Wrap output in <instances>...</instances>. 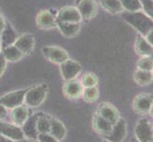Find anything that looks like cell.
<instances>
[{
	"label": "cell",
	"mask_w": 153,
	"mask_h": 142,
	"mask_svg": "<svg viewBox=\"0 0 153 142\" xmlns=\"http://www.w3.org/2000/svg\"><path fill=\"white\" fill-rule=\"evenodd\" d=\"M122 17L126 23L135 29L138 33L144 37L149 30L153 29V20L142 10L132 13L123 12Z\"/></svg>",
	"instance_id": "cell-1"
},
{
	"label": "cell",
	"mask_w": 153,
	"mask_h": 142,
	"mask_svg": "<svg viewBox=\"0 0 153 142\" xmlns=\"http://www.w3.org/2000/svg\"><path fill=\"white\" fill-rule=\"evenodd\" d=\"M48 95V86L44 83L28 88L25 95L24 104L30 108L38 107L43 103Z\"/></svg>",
	"instance_id": "cell-2"
},
{
	"label": "cell",
	"mask_w": 153,
	"mask_h": 142,
	"mask_svg": "<svg viewBox=\"0 0 153 142\" xmlns=\"http://www.w3.org/2000/svg\"><path fill=\"white\" fill-rule=\"evenodd\" d=\"M135 138L139 142H151L153 140V126L147 118H141L134 128Z\"/></svg>",
	"instance_id": "cell-3"
},
{
	"label": "cell",
	"mask_w": 153,
	"mask_h": 142,
	"mask_svg": "<svg viewBox=\"0 0 153 142\" xmlns=\"http://www.w3.org/2000/svg\"><path fill=\"white\" fill-rule=\"evenodd\" d=\"M27 90L28 88H25L5 94L4 96L0 97V104H2L8 110L20 106V105L24 104L25 95Z\"/></svg>",
	"instance_id": "cell-4"
},
{
	"label": "cell",
	"mask_w": 153,
	"mask_h": 142,
	"mask_svg": "<svg viewBox=\"0 0 153 142\" xmlns=\"http://www.w3.org/2000/svg\"><path fill=\"white\" fill-rule=\"evenodd\" d=\"M42 53L47 60L56 65H61L62 63L70 59L68 52L64 49L56 46H44L42 49Z\"/></svg>",
	"instance_id": "cell-5"
},
{
	"label": "cell",
	"mask_w": 153,
	"mask_h": 142,
	"mask_svg": "<svg viewBox=\"0 0 153 142\" xmlns=\"http://www.w3.org/2000/svg\"><path fill=\"white\" fill-rule=\"evenodd\" d=\"M56 23L66 22V23H81L82 16L76 7L67 6L58 10L55 15Z\"/></svg>",
	"instance_id": "cell-6"
},
{
	"label": "cell",
	"mask_w": 153,
	"mask_h": 142,
	"mask_svg": "<svg viewBox=\"0 0 153 142\" xmlns=\"http://www.w3.org/2000/svg\"><path fill=\"white\" fill-rule=\"evenodd\" d=\"M81 70V65L78 62L71 59H68L60 65V72L63 80L65 82L76 79L77 76L80 74Z\"/></svg>",
	"instance_id": "cell-7"
},
{
	"label": "cell",
	"mask_w": 153,
	"mask_h": 142,
	"mask_svg": "<svg viewBox=\"0 0 153 142\" xmlns=\"http://www.w3.org/2000/svg\"><path fill=\"white\" fill-rule=\"evenodd\" d=\"M153 103V96L147 93L137 95L133 99L132 107L136 114L146 115L149 113L151 105Z\"/></svg>",
	"instance_id": "cell-8"
},
{
	"label": "cell",
	"mask_w": 153,
	"mask_h": 142,
	"mask_svg": "<svg viewBox=\"0 0 153 142\" xmlns=\"http://www.w3.org/2000/svg\"><path fill=\"white\" fill-rule=\"evenodd\" d=\"M41 114L42 112H37L34 113L33 115H30L29 118L25 121V123L21 126V129L23 131L25 138H28L33 141L37 140V136H38L37 120Z\"/></svg>",
	"instance_id": "cell-9"
},
{
	"label": "cell",
	"mask_w": 153,
	"mask_h": 142,
	"mask_svg": "<svg viewBox=\"0 0 153 142\" xmlns=\"http://www.w3.org/2000/svg\"><path fill=\"white\" fill-rule=\"evenodd\" d=\"M77 10L80 13L82 20H91L97 14V3L95 0H79L77 2Z\"/></svg>",
	"instance_id": "cell-10"
},
{
	"label": "cell",
	"mask_w": 153,
	"mask_h": 142,
	"mask_svg": "<svg viewBox=\"0 0 153 142\" xmlns=\"http://www.w3.org/2000/svg\"><path fill=\"white\" fill-rule=\"evenodd\" d=\"M0 134L15 142L25 138L23 131L20 126L15 125L13 122L8 123L0 121Z\"/></svg>",
	"instance_id": "cell-11"
},
{
	"label": "cell",
	"mask_w": 153,
	"mask_h": 142,
	"mask_svg": "<svg viewBox=\"0 0 153 142\" xmlns=\"http://www.w3.org/2000/svg\"><path fill=\"white\" fill-rule=\"evenodd\" d=\"M126 136V121L123 118H120L118 121L116 122L111 132L107 136H105V139L109 142H123Z\"/></svg>",
	"instance_id": "cell-12"
},
{
	"label": "cell",
	"mask_w": 153,
	"mask_h": 142,
	"mask_svg": "<svg viewBox=\"0 0 153 142\" xmlns=\"http://www.w3.org/2000/svg\"><path fill=\"white\" fill-rule=\"evenodd\" d=\"M101 117H103L105 119H107L111 124H115L118 121V119L121 118L120 113L114 105L110 104L108 102H101L99 104L97 112Z\"/></svg>",
	"instance_id": "cell-13"
},
{
	"label": "cell",
	"mask_w": 153,
	"mask_h": 142,
	"mask_svg": "<svg viewBox=\"0 0 153 142\" xmlns=\"http://www.w3.org/2000/svg\"><path fill=\"white\" fill-rule=\"evenodd\" d=\"M84 87L81 82H79L76 79L71 81H67L63 85V93L65 97L71 99H76L82 96Z\"/></svg>",
	"instance_id": "cell-14"
},
{
	"label": "cell",
	"mask_w": 153,
	"mask_h": 142,
	"mask_svg": "<svg viewBox=\"0 0 153 142\" xmlns=\"http://www.w3.org/2000/svg\"><path fill=\"white\" fill-rule=\"evenodd\" d=\"M24 55L30 54L33 50L35 46V38L33 34L25 33L17 37L13 44Z\"/></svg>",
	"instance_id": "cell-15"
},
{
	"label": "cell",
	"mask_w": 153,
	"mask_h": 142,
	"mask_svg": "<svg viewBox=\"0 0 153 142\" xmlns=\"http://www.w3.org/2000/svg\"><path fill=\"white\" fill-rule=\"evenodd\" d=\"M36 24L41 29H51L56 28L55 15H53V13L49 10H41L36 16Z\"/></svg>",
	"instance_id": "cell-16"
},
{
	"label": "cell",
	"mask_w": 153,
	"mask_h": 142,
	"mask_svg": "<svg viewBox=\"0 0 153 142\" xmlns=\"http://www.w3.org/2000/svg\"><path fill=\"white\" fill-rule=\"evenodd\" d=\"M92 127L97 134L103 135L105 138L111 132L113 124L108 121L107 119H105L98 113H95L92 118Z\"/></svg>",
	"instance_id": "cell-17"
},
{
	"label": "cell",
	"mask_w": 153,
	"mask_h": 142,
	"mask_svg": "<svg viewBox=\"0 0 153 142\" xmlns=\"http://www.w3.org/2000/svg\"><path fill=\"white\" fill-rule=\"evenodd\" d=\"M30 109L27 105L22 104L18 107H15L12 109V113H10V119L12 122L17 126H22L25 121L30 117Z\"/></svg>",
	"instance_id": "cell-18"
},
{
	"label": "cell",
	"mask_w": 153,
	"mask_h": 142,
	"mask_svg": "<svg viewBox=\"0 0 153 142\" xmlns=\"http://www.w3.org/2000/svg\"><path fill=\"white\" fill-rule=\"evenodd\" d=\"M134 49L136 54L141 57H146V56L153 57V46H150V44L146 40L144 36H142L140 34L136 38Z\"/></svg>",
	"instance_id": "cell-19"
},
{
	"label": "cell",
	"mask_w": 153,
	"mask_h": 142,
	"mask_svg": "<svg viewBox=\"0 0 153 142\" xmlns=\"http://www.w3.org/2000/svg\"><path fill=\"white\" fill-rule=\"evenodd\" d=\"M56 28L60 30L63 36L66 38H72L78 34L81 29L80 23H66V22H59L56 23Z\"/></svg>",
	"instance_id": "cell-20"
},
{
	"label": "cell",
	"mask_w": 153,
	"mask_h": 142,
	"mask_svg": "<svg viewBox=\"0 0 153 142\" xmlns=\"http://www.w3.org/2000/svg\"><path fill=\"white\" fill-rule=\"evenodd\" d=\"M50 134L51 135H53L57 140H59L61 142L62 140L65 139L66 135H67L66 126L64 125V123H63L61 120L51 117V131H50Z\"/></svg>",
	"instance_id": "cell-21"
},
{
	"label": "cell",
	"mask_w": 153,
	"mask_h": 142,
	"mask_svg": "<svg viewBox=\"0 0 153 142\" xmlns=\"http://www.w3.org/2000/svg\"><path fill=\"white\" fill-rule=\"evenodd\" d=\"M17 34L13 29V26L10 23L6 22V26L3 29V31L0 34V38H1V43H2V47L8 46L10 45H13L14 42L17 39Z\"/></svg>",
	"instance_id": "cell-22"
},
{
	"label": "cell",
	"mask_w": 153,
	"mask_h": 142,
	"mask_svg": "<svg viewBox=\"0 0 153 142\" xmlns=\"http://www.w3.org/2000/svg\"><path fill=\"white\" fill-rule=\"evenodd\" d=\"M2 55L7 62H18L23 58L24 54L14 45L2 47Z\"/></svg>",
	"instance_id": "cell-23"
},
{
	"label": "cell",
	"mask_w": 153,
	"mask_h": 142,
	"mask_svg": "<svg viewBox=\"0 0 153 142\" xmlns=\"http://www.w3.org/2000/svg\"><path fill=\"white\" fill-rule=\"evenodd\" d=\"M101 7L111 14H119L125 12L120 0H99Z\"/></svg>",
	"instance_id": "cell-24"
},
{
	"label": "cell",
	"mask_w": 153,
	"mask_h": 142,
	"mask_svg": "<svg viewBox=\"0 0 153 142\" xmlns=\"http://www.w3.org/2000/svg\"><path fill=\"white\" fill-rule=\"evenodd\" d=\"M133 79H134V82L138 85H141V86L149 85L153 82V72L142 70L137 68V70L134 72Z\"/></svg>",
	"instance_id": "cell-25"
},
{
	"label": "cell",
	"mask_w": 153,
	"mask_h": 142,
	"mask_svg": "<svg viewBox=\"0 0 153 142\" xmlns=\"http://www.w3.org/2000/svg\"><path fill=\"white\" fill-rule=\"evenodd\" d=\"M51 118L49 115L42 112V114L39 116L37 120V130L38 134L43 133H50L51 131Z\"/></svg>",
	"instance_id": "cell-26"
},
{
	"label": "cell",
	"mask_w": 153,
	"mask_h": 142,
	"mask_svg": "<svg viewBox=\"0 0 153 142\" xmlns=\"http://www.w3.org/2000/svg\"><path fill=\"white\" fill-rule=\"evenodd\" d=\"M82 98L86 102H96L99 98V89L97 86L92 87H86L84 88L82 93Z\"/></svg>",
	"instance_id": "cell-27"
},
{
	"label": "cell",
	"mask_w": 153,
	"mask_h": 142,
	"mask_svg": "<svg viewBox=\"0 0 153 142\" xmlns=\"http://www.w3.org/2000/svg\"><path fill=\"white\" fill-rule=\"evenodd\" d=\"M126 12H139L142 10V4L140 0H120Z\"/></svg>",
	"instance_id": "cell-28"
},
{
	"label": "cell",
	"mask_w": 153,
	"mask_h": 142,
	"mask_svg": "<svg viewBox=\"0 0 153 142\" xmlns=\"http://www.w3.org/2000/svg\"><path fill=\"white\" fill-rule=\"evenodd\" d=\"M81 83L84 88L86 87H92V86H97L98 85V78L97 76L94 74V73L88 72L86 73L85 75L83 76Z\"/></svg>",
	"instance_id": "cell-29"
},
{
	"label": "cell",
	"mask_w": 153,
	"mask_h": 142,
	"mask_svg": "<svg viewBox=\"0 0 153 142\" xmlns=\"http://www.w3.org/2000/svg\"><path fill=\"white\" fill-rule=\"evenodd\" d=\"M137 68L146 71H153V57H141L137 62Z\"/></svg>",
	"instance_id": "cell-30"
},
{
	"label": "cell",
	"mask_w": 153,
	"mask_h": 142,
	"mask_svg": "<svg viewBox=\"0 0 153 142\" xmlns=\"http://www.w3.org/2000/svg\"><path fill=\"white\" fill-rule=\"evenodd\" d=\"M142 4V10L144 13L153 20V1L152 0H140Z\"/></svg>",
	"instance_id": "cell-31"
},
{
	"label": "cell",
	"mask_w": 153,
	"mask_h": 142,
	"mask_svg": "<svg viewBox=\"0 0 153 142\" xmlns=\"http://www.w3.org/2000/svg\"><path fill=\"white\" fill-rule=\"evenodd\" d=\"M37 141L38 142H60L59 140H57L53 135H51L50 133L38 134Z\"/></svg>",
	"instance_id": "cell-32"
},
{
	"label": "cell",
	"mask_w": 153,
	"mask_h": 142,
	"mask_svg": "<svg viewBox=\"0 0 153 142\" xmlns=\"http://www.w3.org/2000/svg\"><path fill=\"white\" fill-rule=\"evenodd\" d=\"M7 65V61L5 60V58L3 57L2 54H0V77L3 75V73L5 72Z\"/></svg>",
	"instance_id": "cell-33"
},
{
	"label": "cell",
	"mask_w": 153,
	"mask_h": 142,
	"mask_svg": "<svg viewBox=\"0 0 153 142\" xmlns=\"http://www.w3.org/2000/svg\"><path fill=\"white\" fill-rule=\"evenodd\" d=\"M8 116V109L3 106L2 104H0V120H3L7 118Z\"/></svg>",
	"instance_id": "cell-34"
},
{
	"label": "cell",
	"mask_w": 153,
	"mask_h": 142,
	"mask_svg": "<svg viewBox=\"0 0 153 142\" xmlns=\"http://www.w3.org/2000/svg\"><path fill=\"white\" fill-rule=\"evenodd\" d=\"M145 38L150 44V46H153V29L151 30H149V32L146 33V35L145 36Z\"/></svg>",
	"instance_id": "cell-35"
},
{
	"label": "cell",
	"mask_w": 153,
	"mask_h": 142,
	"mask_svg": "<svg viewBox=\"0 0 153 142\" xmlns=\"http://www.w3.org/2000/svg\"><path fill=\"white\" fill-rule=\"evenodd\" d=\"M5 26H6V21H5L4 17L2 16V14L0 13V34H1V32L3 31Z\"/></svg>",
	"instance_id": "cell-36"
},
{
	"label": "cell",
	"mask_w": 153,
	"mask_h": 142,
	"mask_svg": "<svg viewBox=\"0 0 153 142\" xmlns=\"http://www.w3.org/2000/svg\"><path fill=\"white\" fill-rule=\"evenodd\" d=\"M0 142H15V141L10 139V138H6V136H4L0 134Z\"/></svg>",
	"instance_id": "cell-37"
},
{
	"label": "cell",
	"mask_w": 153,
	"mask_h": 142,
	"mask_svg": "<svg viewBox=\"0 0 153 142\" xmlns=\"http://www.w3.org/2000/svg\"><path fill=\"white\" fill-rule=\"evenodd\" d=\"M16 142H33V140H30V139H28V138H23V139H20Z\"/></svg>",
	"instance_id": "cell-38"
},
{
	"label": "cell",
	"mask_w": 153,
	"mask_h": 142,
	"mask_svg": "<svg viewBox=\"0 0 153 142\" xmlns=\"http://www.w3.org/2000/svg\"><path fill=\"white\" fill-rule=\"evenodd\" d=\"M149 114H150V116L153 118V103H152V105H151V108H150V110H149Z\"/></svg>",
	"instance_id": "cell-39"
},
{
	"label": "cell",
	"mask_w": 153,
	"mask_h": 142,
	"mask_svg": "<svg viewBox=\"0 0 153 142\" xmlns=\"http://www.w3.org/2000/svg\"><path fill=\"white\" fill-rule=\"evenodd\" d=\"M2 51V43H1V38H0V54H1Z\"/></svg>",
	"instance_id": "cell-40"
},
{
	"label": "cell",
	"mask_w": 153,
	"mask_h": 142,
	"mask_svg": "<svg viewBox=\"0 0 153 142\" xmlns=\"http://www.w3.org/2000/svg\"><path fill=\"white\" fill-rule=\"evenodd\" d=\"M130 142H139L138 140H137L136 138H133V139H131V141Z\"/></svg>",
	"instance_id": "cell-41"
},
{
	"label": "cell",
	"mask_w": 153,
	"mask_h": 142,
	"mask_svg": "<svg viewBox=\"0 0 153 142\" xmlns=\"http://www.w3.org/2000/svg\"><path fill=\"white\" fill-rule=\"evenodd\" d=\"M102 142H109V141H108V140H107V139H104V140H103V141H102Z\"/></svg>",
	"instance_id": "cell-42"
},
{
	"label": "cell",
	"mask_w": 153,
	"mask_h": 142,
	"mask_svg": "<svg viewBox=\"0 0 153 142\" xmlns=\"http://www.w3.org/2000/svg\"><path fill=\"white\" fill-rule=\"evenodd\" d=\"M78 1H79V0H77V2H78Z\"/></svg>",
	"instance_id": "cell-43"
},
{
	"label": "cell",
	"mask_w": 153,
	"mask_h": 142,
	"mask_svg": "<svg viewBox=\"0 0 153 142\" xmlns=\"http://www.w3.org/2000/svg\"><path fill=\"white\" fill-rule=\"evenodd\" d=\"M152 1H153V0H152Z\"/></svg>",
	"instance_id": "cell-44"
},
{
	"label": "cell",
	"mask_w": 153,
	"mask_h": 142,
	"mask_svg": "<svg viewBox=\"0 0 153 142\" xmlns=\"http://www.w3.org/2000/svg\"><path fill=\"white\" fill-rule=\"evenodd\" d=\"M152 72H153V71H152Z\"/></svg>",
	"instance_id": "cell-45"
}]
</instances>
